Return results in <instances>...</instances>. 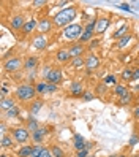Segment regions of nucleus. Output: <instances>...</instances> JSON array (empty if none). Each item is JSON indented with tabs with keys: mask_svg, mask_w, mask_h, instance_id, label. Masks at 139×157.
Wrapping results in <instances>:
<instances>
[{
	"mask_svg": "<svg viewBox=\"0 0 139 157\" xmlns=\"http://www.w3.org/2000/svg\"><path fill=\"white\" fill-rule=\"evenodd\" d=\"M120 8H122V10H130V5L128 3H122V5H120Z\"/></svg>",
	"mask_w": 139,
	"mask_h": 157,
	"instance_id": "c03bdc74",
	"label": "nucleus"
},
{
	"mask_svg": "<svg viewBox=\"0 0 139 157\" xmlns=\"http://www.w3.org/2000/svg\"><path fill=\"white\" fill-rule=\"evenodd\" d=\"M137 79H139V67L133 68V79H131V82H134V81H137Z\"/></svg>",
	"mask_w": 139,
	"mask_h": 157,
	"instance_id": "58836bf2",
	"label": "nucleus"
},
{
	"mask_svg": "<svg viewBox=\"0 0 139 157\" xmlns=\"http://www.w3.org/2000/svg\"><path fill=\"white\" fill-rule=\"evenodd\" d=\"M111 157H128L126 154H114V155H111Z\"/></svg>",
	"mask_w": 139,
	"mask_h": 157,
	"instance_id": "a18cd8bd",
	"label": "nucleus"
},
{
	"mask_svg": "<svg viewBox=\"0 0 139 157\" xmlns=\"http://www.w3.org/2000/svg\"><path fill=\"white\" fill-rule=\"evenodd\" d=\"M100 44H101V40H100V38H93V40L87 44V49L92 52V51H95L97 48H100Z\"/></svg>",
	"mask_w": 139,
	"mask_h": 157,
	"instance_id": "f704fd0d",
	"label": "nucleus"
},
{
	"mask_svg": "<svg viewBox=\"0 0 139 157\" xmlns=\"http://www.w3.org/2000/svg\"><path fill=\"white\" fill-rule=\"evenodd\" d=\"M70 94H71L73 97H81V95H84V89H82L81 82H78V81L71 82V86H70Z\"/></svg>",
	"mask_w": 139,
	"mask_h": 157,
	"instance_id": "412c9836",
	"label": "nucleus"
},
{
	"mask_svg": "<svg viewBox=\"0 0 139 157\" xmlns=\"http://www.w3.org/2000/svg\"><path fill=\"white\" fill-rule=\"evenodd\" d=\"M133 157H139V154H136V155H133Z\"/></svg>",
	"mask_w": 139,
	"mask_h": 157,
	"instance_id": "de8ad7c7",
	"label": "nucleus"
},
{
	"mask_svg": "<svg viewBox=\"0 0 139 157\" xmlns=\"http://www.w3.org/2000/svg\"><path fill=\"white\" fill-rule=\"evenodd\" d=\"M32 152H33V144H22L17 149V155L19 157H32Z\"/></svg>",
	"mask_w": 139,
	"mask_h": 157,
	"instance_id": "4be33fe9",
	"label": "nucleus"
},
{
	"mask_svg": "<svg viewBox=\"0 0 139 157\" xmlns=\"http://www.w3.org/2000/svg\"><path fill=\"white\" fill-rule=\"evenodd\" d=\"M14 106H16V103H14V98H11V97L2 98V103H0V108H2V111H3V113H6L8 109H11V108H14Z\"/></svg>",
	"mask_w": 139,
	"mask_h": 157,
	"instance_id": "5701e85b",
	"label": "nucleus"
},
{
	"mask_svg": "<svg viewBox=\"0 0 139 157\" xmlns=\"http://www.w3.org/2000/svg\"><path fill=\"white\" fill-rule=\"evenodd\" d=\"M41 108H43V100H35V101H32V105H30V113L35 116V114L40 113Z\"/></svg>",
	"mask_w": 139,
	"mask_h": 157,
	"instance_id": "c85d7f7f",
	"label": "nucleus"
},
{
	"mask_svg": "<svg viewBox=\"0 0 139 157\" xmlns=\"http://www.w3.org/2000/svg\"><path fill=\"white\" fill-rule=\"evenodd\" d=\"M27 128H29L30 132H35L40 128V122L36 121L35 117H29V121H27Z\"/></svg>",
	"mask_w": 139,
	"mask_h": 157,
	"instance_id": "c756f323",
	"label": "nucleus"
},
{
	"mask_svg": "<svg viewBox=\"0 0 139 157\" xmlns=\"http://www.w3.org/2000/svg\"><path fill=\"white\" fill-rule=\"evenodd\" d=\"M97 19L98 17H92L89 21V24L84 27V32H89V33H95V27H97Z\"/></svg>",
	"mask_w": 139,
	"mask_h": 157,
	"instance_id": "7c9ffc66",
	"label": "nucleus"
},
{
	"mask_svg": "<svg viewBox=\"0 0 139 157\" xmlns=\"http://www.w3.org/2000/svg\"><path fill=\"white\" fill-rule=\"evenodd\" d=\"M32 46L36 49V51H43V49H46V46H48V38H46L44 35H36L35 38H33V41H32Z\"/></svg>",
	"mask_w": 139,
	"mask_h": 157,
	"instance_id": "2eb2a0df",
	"label": "nucleus"
},
{
	"mask_svg": "<svg viewBox=\"0 0 139 157\" xmlns=\"http://www.w3.org/2000/svg\"><path fill=\"white\" fill-rule=\"evenodd\" d=\"M78 16V8L76 6H68V8H63L62 11H59L57 14L54 16V25L57 27H68L70 24H73V19Z\"/></svg>",
	"mask_w": 139,
	"mask_h": 157,
	"instance_id": "f257e3e1",
	"label": "nucleus"
},
{
	"mask_svg": "<svg viewBox=\"0 0 139 157\" xmlns=\"http://www.w3.org/2000/svg\"><path fill=\"white\" fill-rule=\"evenodd\" d=\"M101 63V59L100 56H97L95 52H90L89 56L86 57V68H87V73H92L93 70H97Z\"/></svg>",
	"mask_w": 139,
	"mask_h": 157,
	"instance_id": "6e6552de",
	"label": "nucleus"
},
{
	"mask_svg": "<svg viewBox=\"0 0 139 157\" xmlns=\"http://www.w3.org/2000/svg\"><path fill=\"white\" fill-rule=\"evenodd\" d=\"M76 157H89V149H82L76 152Z\"/></svg>",
	"mask_w": 139,
	"mask_h": 157,
	"instance_id": "a19ab883",
	"label": "nucleus"
},
{
	"mask_svg": "<svg viewBox=\"0 0 139 157\" xmlns=\"http://www.w3.org/2000/svg\"><path fill=\"white\" fill-rule=\"evenodd\" d=\"M46 3H48L46 0H38V2L35 0V2H33V6H36V8H41V6H44Z\"/></svg>",
	"mask_w": 139,
	"mask_h": 157,
	"instance_id": "79ce46f5",
	"label": "nucleus"
},
{
	"mask_svg": "<svg viewBox=\"0 0 139 157\" xmlns=\"http://www.w3.org/2000/svg\"><path fill=\"white\" fill-rule=\"evenodd\" d=\"M22 67H24V62H22L19 57H8V59L3 62V68H5V71H8V73L19 71Z\"/></svg>",
	"mask_w": 139,
	"mask_h": 157,
	"instance_id": "0eeeda50",
	"label": "nucleus"
},
{
	"mask_svg": "<svg viewBox=\"0 0 139 157\" xmlns=\"http://www.w3.org/2000/svg\"><path fill=\"white\" fill-rule=\"evenodd\" d=\"M106 92H108V84H104V82H98L95 86V95H104Z\"/></svg>",
	"mask_w": 139,
	"mask_h": 157,
	"instance_id": "2f4dec72",
	"label": "nucleus"
},
{
	"mask_svg": "<svg viewBox=\"0 0 139 157\" xmlns=\"http://www.w3.org/2000/svg\"><path fill=\"white\" fill-rule=\"evenodd\" d=\"M8 117H16L17 114H19V108L17 106H14V108H11V109H8V111L5 113Z\"/></svg>",
	"mask_w": 139,
	"mask_h": 157,
	"instance_id": "e433bc0d",
	"label": "nucleus"
},
{
	"mask_svg": "<svg viewBox=\"0 0 139 157\" xmlns=\"http://www.w3.org/2000/svg\"><path fill=\"white\" fill-rule=\"evenodd\" d=\"M133 117L136 119V121H139V103L134 105V108H133Z\"/></svg>",
	"mask_w": 139,
	"mask_h": 157,
	"instance_id": "4c0bfd02",
	"label": "nucleus"
},
{
	"mask_svg": "<svg viewBox=\"0 0 139 157\" xmlns=\"http://www.w3.org/2000/svg\"><path fill=\"white\" fill-rule=\"evenodd\" d=\"M137 92H139V86H137Z\"/></svg>",
	"mask_w": 139,
	"mask_h": 157,
	"instance_id": "09e8293b",
	"label": "nucleus"
},
{
	"mask_svg": "<svg viewBox=\"0 0 139 157\" xmlns=\"http://www.w3.org/2000/svg\"><path fill=\"white\" fill-rule=\"evenodd\" d=\"M51 152H52L54 157H65L63 149H62L60 146H57V144H52V146H51Z\"/></svg>",
	"mask_w": 139,
	"mask_h": 157,
	"instance_id": "72a5a7b5",
	"label": "nucleus"
},
{
	"mask_svg": "<svg viewBox=\"0 0 139 157\" xmlns=\"http://www.w3.org/2000/svg\"><path fill=\"white\" fill-rule=\"evenodd\" d=\"M82 98H84L86 101H90V100H93V94H92V92H84Z\"/></svg>",
	"mask_w": 139,
	"mask_h": 157,
	"instance_id": "ea45409f",
	"label": "nucleus"
},
{
	"mask_svg": "<svg viewBox=\"0 0 139 157\" xmlns=\"http://www.w3.org/2000/svg\"><path fill=\"white\" fill-rule=\"evenodd\" d=\"M103 82H104V84H108V86H109V84H112L114 87L119 84V82H117V76H115V75H108V76L103 79Z\"/></svg>",
	"mask_w": 139,
	"mask_h": 157,
	"instance_id": "c9c22d12",
	"label": "nucleus"
},
{
	"mask_svg": "<svg viewBox=\"0 0 139 157\" xmlns=\"http://www.w3.org/2000/svg\"><path fill=\"white\" fill-rule=\"evenodd\" d=\"M128 92V87L125 86V84H117L115 87H114V95L117 97V98H120V97H123L125 94Z\"/></svg>",
	"mask_w": 139,
	"mask_h": 157,
	"instance_id": "bb28decb",
	"label": "nucleus"
},
{
	"mask_svg": "<svg viewBox=\"0 0 139 157\" xmlns=\"http://www.w3.org/2000/svg\"><path fill=\"white\" fill-rule=\"evenodd\" d=\"M10 25H11V29H14V30H22L24 25H25L24 16H21V14L13 16L11 19H10Z\"/></svg>",
	"mask_w": 139,
	"mask_h": 157,
	"instance_id": "f3484780",
	"label": "nucleus"
},
{
	"mask_svg": "<svg viewBox=\"0 0 139 157\" xmlns=\"http://www.w3.org/2000/svg\"><path fill=\"white\" fill-rule=\"evenodd\" d=\"M38 65H40V59L36 57V56H29V57L24 60V68L27 71H36Z\"/></svg>",
	"mask_w": 139,
	"mask_h": 157,
	"instance_id": "f8f14e48",
	"label": "nucleus"
},
{
	"mask_svg": "<svg viewBox=\"0 0 139 157\" xmlns=\"http://www.w3.org/2000/svg\"><path fill=\"white\" fill-rule=\"evenodd\" d=\"M84 33V29H82L81 24H70L68 27L63 29V36L70 41H76L81 38V35Z\"/></svg>",
	"mask_w": 139,
	"mask_h": 157,
	"instance_id": "39448f33",
	"label": "nucleus"
},
{
	"mask_svg": "<svg viewBox=\"0 0 139 157\" xmlns=\"http://www.w3.org/2000/svg\"><path fill=\"white\" fill-rule=\"evenodd\" d=\"M120 79H122V82H131V79H133V68H130V67L123 68L122 73H120Z\"/></svg>",
	"mask_w": 139,
	"mask_h": 157,
	"instance_id": "393cba45",
	"label": "nucleus"
},
{
	"mask_svg": "<svg viewBox=\"0 0 139 157\" xmlns=\"http://www.w3.org/2000/svg\"><path fill=\"white\" fill-rule=\"evenodd\" d=\"M52 25H54V22L49 19V17H41V19L38 21V30L41 32V35H46V33L51 32Z\"/></svg>",
	"mask_w": 139,
	"mask_h": 157,
	"instance_id": "ddd939ff",
	"label": "nucleus"
},
{
	"mask_svg": "<svg viewBox=\"0 0 139 157\" xmlns=\"http://www.w3.org/2000/svg\"><path fill=\"white\" fill-rule=\"evenodd\" d=\"M10 133L14 138V141L19 144H27V141L32 140V132L27 127H14L10 130Z\"/></svg>",
	"mask_w": 139,
	"mask_h": 157,
	"instance_id": "7ed1b4c3",
	"label": "nucleus"
},
{
	"mask_svg": "<svg viewBox=\"0 0 139 157\" xmlns=\"http://www.w3.org/2000/svg\"><path fill=\"white\" fill-rule=\"evenodd\" d=\"M48 133H49V130H48L46 127H40L38 130L32 132V141H33L35 144H41V143L44 141V138L48 136Z\"/></svg>",
	"mask_w": 139,
	"mask_h": 157,
	"instance_id": "1a4fd4ad",
	"label": "nucleus"
},
{
	"mask_svg": "<svg viewBox=\"0 0 139 157\" xmlns=\"http://www.w3.org/2000/svg\"><path fill=\"white\" fill-rule=\"evenodd\" d=\"M67 3H68V2H65V0H63V2H59L57 5H59V6H62V5H67Z\"/></svg>",
	"mask_w": 139,
	"mask_h": 157,
	"instance_id": "49530a36",
	"label": "nucleus"
},
{
	"mask_svg": "<svg viewBox=\"0 0 139 157\" xmlns=\"http://www.w3.org/2000/svg\"><path fill=\"white\" fill-rule=\"evenodd\" d=\"M71 54L68 49H59L57 52H55V60H57L59 63H62V65H65V63H70L71 62Z\"/></svg>",
	"mask_w": 139,
	"mask_h": 157,
	"instance_id": "9b49d317",
	"label": "nucleus"
},
{
	"mask_svg": "<svg viewBox=\"0 0 139 157\" xmlns=\"http://www.w3.org/2000/svg\"><path fill=\"white\" fill-rule=\"evenodd\" d=\"M36 29H38V21L32 17V19H27L25 21V25H24L22 32H24V35H32Z\"/></svg>",
	"mask_w": 139,
	"mask_h": 157,
	"instance_id": "a211bd4d",
	"label": "nucleus"
},
{
	"mask_svg": "<svg viewBox=\"0 0 139 157\" xmlns=\"http://www.w3.org/2000/svg\"><path fill=\"white\" fill-rule=\"evenodd\" d=\"M131 38H133V35H131V33H128V35L122 36L120 40H117V44H115V46H117L119 49H123L125 46H128V43L131 41Z\"/></svg>",
	"mask_w": 139,
	"mask_h": 157,
	"instance_id": "a878e982",
	"label": "nucleus"
},
{
	"mask_svg": "<svg viewBox=\"0 0 139 157\" xmlns=\"http://www.w3.org/2000/svg\"><path fill=\"white\" fill-rule=\"evenodd\" d=\"M43 76H44V81L48 82H52V84L59 86L60 82H63V71L59 70V68H44L43 71Z\"/></svg>",
	"mask_w": 139,
	"mask_h": 157,
	"instance_id": "20e7f679",
	"label": "nucleus"
},
{
	"mask_svg": "<svg viewBox=\"0 0 139 157\" xmlns=\"http://www.w3.org/2000/svg\"><path fill=\"white\" fill-rule=\"evenodd\" d=\"M36 94L38 95H48V94H54V92H57L59 86H55L52 84V82H48V81H40V82H36Z\"/></svg>",
	"mask_w": 139,
	"mask_h": 157,
	"instance_id": "423d86ee",
	"label": "nucleus"
},
{
	"mask_svg": "<svg viewBox=\"0 0 139 157\" xmlns=\"http://www.w3.org/2000/svg\"><path fill=\"white\" fill-rule=\"evenodd\" d=\"M130 33V27H128V24H123L120 29H117L114 33H112V38L114 40H120L122 36H125V35H128Z\"/></svg>",
	"mask_w": 139,
	"mask_h": 157,
	"instance_id": "b1692460",
	"label": "nucleus"
},
{
	"mask_svg": "<svg viewBox=\"0 0 139 157\" xmlns=\"http://www.w3.org/2000/svg\"><path fill=\"white\" fill-rule=\"evenodd\" d=\"M137 141H139V136H137V135H133L131 140H130V146H134Z\"/></svg>",
	"mask_w": 139,
	"mask_h": 157,
	"instance_id": "37998d69",
	"label": "nucleus"
},
{
	"mask_svg": "<svg viewBox=\"0 0 139 157\" xmlns=\"http://www.w3.org/2000/svg\"><path fill=\"white\" fill-rule=\"evenodd\" d=\"M133 97H134V95H133V92H130V90H128L123 97H120V98H119V105H122V106H123V105H130V103L133 101Z\"/></svg>",
	"mask_w": 139,
	"mask_h": 157,
	"instance_id": "cd10ccee",
	"label": "nucleus"
},
{
	"mask_svg": "<svg viewBox=\"0 0 139 157\" xmlns=\"http://www.w3.org/2000/svg\"><path fill=\"white\" fill-rule=\"evenodd\" d=\"M71 67H75V68H81V67H84L86 65V59L84 57H75V59H71Z\"/></svg>",
	"mask_w": 139,
	"mask_h": 157,
	"instance_id": "473e14b6",
	"label": "nucleus"
},
{
	"mask_svg": "<svg viewBox=\"0 0 139 157\" xmlns=\"http://www.w3.org/2000/svg\"><path fill=\"white\" fill-rule=\"evenodd\" d=\"M32 157H54L49 147H44L43 144H33Z\"/></svg>",
	"mask_w": 139,
	"mask_h": 157,
	"instance_id": "9d476101",
	"label": "nucleus"
},
{
	"mask_svg": "<svg viewBox=\"0 0 139 157\" xmlns=\"http://www.w3.org/2000/svg\"><path fill=\"white\" fill-rule=\"evenodd\" d=\"M68 51H70V54H71V57H73V59H75V57H82V54H84V51H86V46H84V44H81V43L78 41V43L70 44Z\"/></svg>",
	"mask_w": 139,
	"mask_h": 157,
	"instance_id": "4468645a",
	"label": "nucleus"
},
{
	"mask_svg": "<svg viewBox=\"0 0 139 157\" xmlns=\"http://www.w3.org/2000/svg\"><path fill=\"white\" fill-rule=\"evenodd\" d=\"M73 144H75V149L76 151H82V149H87V141H86V138L82 136V135H79V133H76L75 136H73Z\"/></svg>",
	"mask_w": 139,
	"mask_h": 157,
	"instance_id": "6ab92c4d",
	"label": "nucleus"
},
{
	"mask_svg": "<svg viewBox=\"0 0 139 157\" xmlns=\"http://www.w3.org/2000/svg\"><path fill=\"white\" fill-rule=\"evenodd\" d=\"M14 138L11 135H3L2 140H0V146H2V149H13L14 146Z\"/></svg>",
	"mask_w": 139,
	"mask_h": 157,
	"instance_id": "aec40b11",
	"label": "nucleus"
},
{
	"mask_svg": "<svg viewBox=\"0 0 139 157\" xmlns=\"http://www.w3.org/2000/svg\"><path fill=\"white\" fill-rule=\"evenodd\" d=\"M35 97H36V87L33 84H29V82L19 84L14 90V98L19 101H30Z\"/></svg>",
	"mask_w": 139,
	"mask_h": 157,
	"instance_id": "f03ea898",
	"label": "nucleus"
},
{
	"mask_svg": "<svg viewBox=\"0 0 139 157\" xmlns=\"http://www.w3.org/2000/svg\"><path fill=\"white\" fill-rule=\"evenodd\" d=\"M109 24H111V19L109 17H98L97 19V27H95V33H103V32H106L108 30V27H109Z\"/></svg>",
	"mask_w": 139,
	"mask_h": 157,
	"instance_id": "dca6fc26",
	"label": "nucleus"
}]
</instances>
